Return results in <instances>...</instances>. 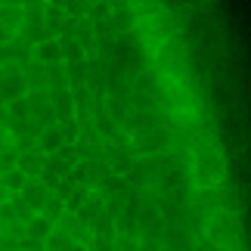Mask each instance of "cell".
I'll use <instances>...</instances> for the list:
<instances>
[{
  "label": "cell",
  "mask_w": 251,
  "mask_h": 251,
  "mask_svg": "<svg viewBox=\"0 0 251 251\" xmlns=\"http://www.w3.org/2000/svg\"><path fill=\"white\" fill-rule=\"evenodd\" d=\"M196 183L199 186H211V183H217V180H224V174H226V165H224V158L220 155H199L196 161Z\"/></svg>",
  "instance_id": "obj_1"
},
{
  "label": "cell",
  "mask_w": 251,
  "mask_h": 251,
  "mask_svg": "<svg viewBox=\"0 0 251 251\" xmlns=\"http://www.w3.org/2000/svg\"><path fill=\"white\" fill-rule=\"evenodd\" d=\"M133 146H137V152H146V155H152V152H165L171 146V137L165 127H149V130H140L137 140H133Z\"/></svg>",
  "instance_id": "obj_2"
},
{
  "label": "cell",
  "mask_w": 251,
  "mask_h": 251,
  "mask_svg": "<svg viewBox=\"0 0 251 251\" xmlns=\"http://www.w3.org/2000/svg\"><path fill=\"white\" fill-rule=\"evenodd\" d=\"M0 100L3 102H13V100H25V78L19 69H3L0 72Z\"/></svg>",
  "instance_id": "obj_3"
},
{
  "label": "cell",
  "mask_w": 251,
  "mask_h": 251,
  "mask_svg": "<svg viewBox=\"0 0 251 251\" xmlns=\"http://www.w3.org/2000/svg\"><path fill=\"white\" fill-rule=\"evenodd\" d=\"M47 196H50V189L44 186V180H41V177H31V180H25V186L19 189V199H22L25 205L34 211V214H37V211L44 208Z\"/></svg>",
  "instance_id": "obj_4"
},
{
  "label": "cell",
  "mask_w": 251,
  "mask_h": 251,
  "mask_svg": "<svg viewBox=\"0 0 251 251\" xmlns=\"http://www.w3.org/2000/svg\"><path fill=\"white\" fill-rule=\"evenodd\" d=\"M37 146H41L44 155H53V152H59L65 146V127L59 124H53V127H44L41 137H37Z\"/></svg>",
  "instance_id": "obj_5"
},
{
  "label": "cell",
  "mask_w": 251,
  "mask_h": 251,
  "mask_svg": "<svg viewBox=\"0 0 251 251\" xmlns=\"http://www.w3.org/2000/svg\"><path fill=\"white\" fill-rule=\"evenodd\" d=\"M50 102H53L56 115H59V121L69 124V121H72V115H75V102H72L69 87H53V90H50Z\"/></svg>",
  "instance_id": "obj_6"
},
{
  "label": "cell",
  "mask_w": 251,
  "mask_h": 251,
  "mask_svg": "<svg viewBox=\"0 0 251 251\" xmlns=\"http://www.w3.org/2000/svg\"><path fill=\"white\" fill-rule=\"evenodd\" d=\"M44 161H47L44 152H19L16 168L22 171L28 180H31V177H41V174H44Z\"/></svg>",
  "instance_id": "obj_7"
},
{
  "label": "cell",
  "mask_w": 251,
  "mask_h": 251,
  "mask_svg": "<svg viewBox=\"0 0 251 251\" xmlns=\"http://www.w3.org/2000/svg\"><path fill=\"white\" fill-rule=\"evenodd\" d=\"M25 233H28V239H31V242L44 245V239L53 233V224H50V220H44L41 214H34V217L25 224Z\"/></svg>",
  "instance_id": "obj_8"
},
{
  "label": "cell",
  "mask_w": 251,
  "mask_h": 251,
  "mask_svg": "<svg viewBox=\"0 0 251 251\" xmlns=\"http://www.w3.org/2000/svg\"><path fill=\"white\" fill-rule=\"evenodd\" d=\"M25 22V13H22V6H0V28H6V31H19Z\"/></svg>",
  "instance_id": "obj_9"
},
{
  "label": "cell",
  "mask_w": 251,
  "mask_h": 251,
  "mask_svg": "<svg viewBox=\"0 0 251 251\" xmlns=\"http://www.w3.org/2000/svg\"><path fill=\"white\" fill-rule=\"evenodd\" d=\"M72 248H75V242L69 239L65 229H53V233L44 239V251H72Z\"/></svg>",
  "instance_id": "obj_10"
},
{
  "label": "cell",
  "mask_w": 251,
  "mask_h": 251,
  "mask_svg": "<svg viewBox=\"0 0 251 251\" xmlns=\"http://www.w3.org/2000/svg\"><path fill=\"white\" fill-rule=\"evenodd\" d=\"M34 56H37V62H59L62 59V47L56 44V41H44L34 50Z\"/></svg>",
  "instance_id": "obj_11"
},
{
  "label": "cell",
  "mask_w": 251,
  "mask_h": 251,
  "mask_svg": "<svg viewBox=\"0 0 251 251\" xmlns=\"http://www.w3.org/2000/svg\"><path fill=\"white\" fill-rule=\"evenodd\" d=\"M25 174L22 171H19V168H13V171H6V174H0V186H3L6 192H19V189H22L25 186Z\"/></svg>",
  "instance_id": "obj_12"
},
{
  "label": "cell",
  "mask_w": 251,
  "mask_h": 251,
  "mask_svg": "<svg viewBox=\"0 0 251 251\" xmlns=\"http://www.w3.org/2000/svg\"><path fill=\"white\" fill-rule=\"evenodd\" d=\"M87 199H90V189H87V186H81V189H75L72 196L65 199V211H69V214H75V211H78V208L84 205Z\"/></svg>",
  "instance_id": "obj_13"
},
{
  "label": "cell",
  "mask_w": 251,
  "mask_h": 251,
  "mask_svg": "<svg viewBox=\"0 0 251 251\" xmlns=\"http://www.w3.org/2000/svg\"><path fill=\"white\" fill-rule=\"evenodd\" d=\"M9 115H13L16 121L31 118V112H28V102H25V100H13V102H9Z\"/></svg>",
  "instance_id": "obj_14"
},
{
  "label": "cell",
  "mask_w": 251,
  "mask_h": 251,
  "mask_svg": "<svg viewBox=\"0 0 251 251\" xmlns=\"http://www.w3.org/2000/svg\"><path fill=\"white\" fill-rule=\"evenodd\" d=\"M102 189L109 192V196H115V192L121 189V177H109V183H102Z\"/></svg>",
  "instance_id": "obj_15"
},
{
  "label": "cell",
  "mask_w": 251,
  "mask_h": 251,
  "mask_svg": "<svg viewBox=\"0 0 251 251\" xmlns=\"http://www.w3.org/2000/svg\"><path fill=\"white\" fill-rule=\"evenodd\" d=\"M72 251H90V248H87V245H78V242H75V248Z\"/></svg>",
  "instance_id": "obj_16"
},
{
  "label": "cell",
  "mask_w": 251,
  "mask_h": 251,
  "mask_svg": "<svg viewBox=\"0 0 251 251\" xmlns=\"http://www.w3.org/2000/svg\"><path fill=\"white\" fill-rule=\"evenodd\" d=\"M53 3H65V0H53Z\"/></svg>",
  "instance_id": "obj_17"
}]
</instances>
